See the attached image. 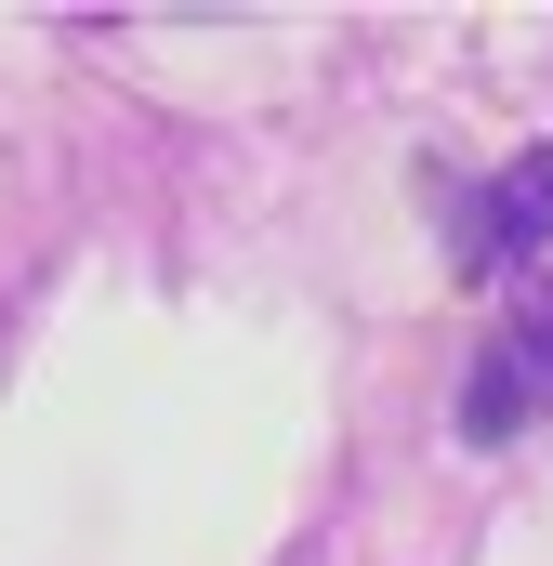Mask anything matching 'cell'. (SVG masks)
Here are the masks:
<instances>
[{"instance_id":"1","label":"cell","mask_w":553,"mask_h":566,"mask_svg":"<svg viewBox=\"0 0 553 566\" xmlns=\"http://www.w3.org/2000/svg\"><path fill=\"white\" fill-rule=\"evenodd\" d=\"M553 422V290H514V316H488L474 369H461V434L474 448H514Z\"/></svg>"},{"instance_id":"2","label":"cell","mask_w":553,"mask_h":566,"mask_svg":"<svg viewBox=\"0 0 553 566\" xmlns=\"http://www.w3.org/2000/svg\"><path fill=\"white\" fill-rule=\"evenodd\" d=\"M528 251H553V145H528L488 185H448V264L461 277H514Z\"/></svg>"}]
</instances>
